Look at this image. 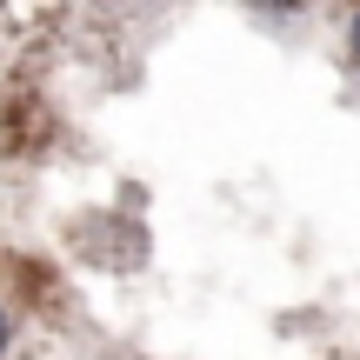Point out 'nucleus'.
Instances as JSON below:
<instances>
[{
  "label": "nucleus",
  "instance_id": "1",
  "mask_svg": "<svg viewBox=\"0 0 360 360\" xmlns=\"http://www.w3.org/2000/svg\"><path fill=\"white\" fill-rule=\"evenodd\" d=\"M7 334H13V314H7V300H0V354H7Z\"/></svg>",
  "mask_w": 360,
  "mask_h": 360
},
{
  "label": "nucleus",
  "instance_id": "2",
  "mask_svg": "<svg viewBox=\"0 0 360 360\" xmlns=\"http://www.w3.org/2000/svg\"><path fill=\"white\" fill-rule=\"evenodd\" d=\"M347 40H354V53H360V13H354V27H347Z\"/></svg>",
  "mask_w": 360,
  "mask_h": 360
}]
</instances>
